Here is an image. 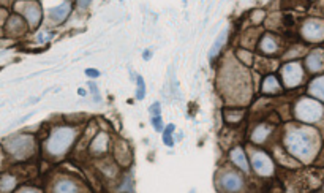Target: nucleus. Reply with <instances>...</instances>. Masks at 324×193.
Listing matches in <instances>:
<instances>
[{
  "mask_svg": "<svg viewBox=\"0 0 324 193\" xmlns=\"http://www.w3.org/2000/svg\"><path fill=\"white\" fill-rule=\"evenodd\" d=\"M218 184L228 193H237L244 189V177L236 171H225L220 176Z\"/></svg>",
  "mask_w": 324,
  "mask_h": 193,
  "instance_id": "obj_8",
  "label": "nucleus"
},
{
  "mask_svg": "<svg viewBox=\"0 0 324 193\" xmlns=\"http://www.w3.org/2000/svg\"><path fill=\"white\" fill-rule=\"evenodd\" d=\"M251 166H253L256 174L264 177L272 176L275 171L272 159L266 152H262V150H253V154H251Z\"/></svg>",
  "mask_w": 324,
  "mask_h": 193,
  "instance_id": "obj_7",
  "label": "nucleus"
},
{
  "mask_svg": "<svg viewBox=\"0 0 324 193\" xmlns=\"http://www.w3.org/2000/svg\"><path fill=\"white\" fill-rule=\"evenodd\" d=\"M264 16H266V13H264L262 10H256L251 13V22L253 24H260L261 21H264Z\"/></svg>",
  "mask_w": 324,
  "mask_h": 193,
  "instance_id": "obj_29",
  "label": "nucleus"
},
{
  "mask_svg": "<svg viewBox=\"0 0 324 193\" xmlns=\"http://www.w3.org/2000/svg\"><path fill=\"white\" fill-rule=\"evenodd\" d=\"M146 96V82L141 75L136 76V100H144Z\"/></svg>",
  "mask_w": 324,
  "mask_h": 193,
  "instance_id": "obj_24",
  "label": "nucleus"
},
{
  "mask_svg": "<svg viewBox=\"0 0 324 193\" xmlns=\"http://www.w3.org/2000/svg\"><path fill=\"white\" fill-rule=\"evenodd\" d=\"M19 193H41L38 189H31V187H27V189H22Z\"/></svg>",
  "mask_w": 324,
  "mask_h": 193,
  "instance_id": "obj_33",
  "label": "nucleus"
},
{
  "mask_svg": "<svg viewBox=\"0 0 324 193\" xmlns=\"http://www.w3.org/2000/svg\"><path fill=\"white\" fill-rule=\"evenodd\" d=\"M17 7L22 8V15L27 19L29 26H31L32 29L38 27V24L41 21V16H43V13H41L40 3H37V2H26V3H19Z\"/></svg>",
  "mask_w": 324,
  "mask_h": 193,
  "instance_id": "obj_9",
  "label": "nucleus"
},
{
  "mask_svg": "<svg viewBox=\"0 0 324 193\" xmlns=\"http://www.w3.org/2000/svg\"><path fill=\"white\" fill-rule=\"evenodd\" d=\"M309 94L313 96L315 100L324 101V76H318L310 82Z\"/></svg>",
  "mask_w": 324,
  "mask_h": 193,
  "instance_id": "obj_19",
  "label": "nucleus"
},
{
  "mask_svg": "<svg viewBox=\"0 0 324 193\" xmlns=\"http://www.w3.org/2000/svg\"><path fill=\"white\" fill-rule=\"evenodd\" d=\"M281 78L288 89L297 87L304 81V68L299 62H288L281 67Z\"/></svg>",
  "mask_w": 324,
  "mask_h": 193,
  "instance_id": "obj_5",
  "label": "nucleus"
},
{
  "mask_svg": "<svg viewBox=\"0 0 324 193\" xmlns=\"http://www.w3.org/2000/svg\"><path fill=\"white\" fill-rule=\"evenodd\" d=\"M294 116L304 124H316L324 116V108L315 98H301L294 106Z\"/></svg>",
  "mask_w": 324,
  "mask_h": 193,
  "instance_id": "obj_3",
  "label": "nucleus"
},
{
  "mask_svg": "<svg viewBox=\"0 0 324 193\" xmlns=\"http://www.w3.org/2000/svg\"><path fill=\"white\" fill-rule=\"evenodd\" d=\"M261 90H262V94H266V95L280 94L281 86H280V82H278V80H277V76L269 75V76L264 78L262 86H261Z\"/></svg>",
  "mask_w": 324,
  "mask_h": 193,
  "instance_id": "obj_17",
  "label": "nucleus"
},
{
  "mask_svg": "<svg viewBox=\"0 0 324 193\" xmlns=\"http://www.w3.org/2000/svg\"><path fill=\"white\" fill-rule=\"evenodd\" d=\"M151 124H152V127L155 129V131H158V133H163L165 125H163V119H161V116L151 117Z\"/></svg>",
  "mask_w": 324,
  "mask_h": 193,
  "instance_id": "obj_26",
  "label": "nucleus"
},
{
  "mask_svg": "<svg viewBox=\"0 0 324 193\" xmlns=\"http://www.w3.org/2000/svg\"><path fill=\"white\" fill-rule=\"evenodd\" d=\"M121 192L133 193V180H131L130 176H125V179H123V185L121 187Z\"/></svg>",
  "mask_w": 324,
  "mask_h": 193,
  "instance_id": "obj_27",
  "label": "nucleus"
},
{
  "mask_svg": "<svg viewBox=\"0 0 324 193\" xmlns=\"http://www.w3.org/2000/svg\"><path fill=\"white\" fill-rule=\"evenodd\" d=\"M86 76H89V78H92V80H95V78H98V76H100V71H98V70H95V68H87V70H86Z\"/></svg>",
  "mask_w": 324,
  "mask_h": 193,
  "instance_id": "obj_31",
  "label": "nucleus"
},
{
  "mask_svg": "<svg viewBox=\"0 0 324 193\" xmlns=\"http://www.w3.org/2000/svg\"><path fill=\"white\" fill-rule=\"evenodd\" d=\"M271 133H272V127L271 125H269V124H260V125H256L253 129L250 138H251V141H253L255 144H262L269 136H271Z\"/></svg>",
  "mask_w": 324,
  "mask_h": 193,
  "instance_id": "obj_14",
  "label": "nucleus"
},
{
  "mask_svg": "<svg viewBox=\"0 0 324 193\" xmlns=\"http://www.w3.org/2000/svg\"><path fill=\"white\" fill-rule=\"evenodd\" d=\"M142 57H144V60H149V59L152 57V51L146 49V51H144V54H142Z\"/></svg>",
  "mask_w": 324,
  "mask_h": 193,
  "instance_id": "obj_34",
  "label": "nucleus"
},
{
  "mask_svg": "<svg viewBox=\"0 0 324 193\" xmlns=\"http://www.w3.org/2000/svg\"><path fill=\"white\" fill-rule=\"evenodd\" d=\"M70 13H71V3L63 2L61 5H57V7L49 8V11H47V19L54 24H61L67 19Z\"/></svg>",
  "mask_w": 324,
  "mask_h": 193,
  "instance_id": "obj_11",
  "label": "nucleus"
},
{
  "mask_svg": "<svg viewBox=\"0 0 324 193\" xmlns=\"http://www.w3.org/2000/svg\"><path fill=\"white\" fill-rule=\"evenodd\" d=\"M228 35H230V29H223L220 32V35L217 37V40L214 41V45H212V48H211V51H209V59H214V57H217L218 56V52L221 51V48L225 46V43L228 41Z\"/></svg>",
  "mask_w": 324,
  "mask_h": 193,
  "instance_id": "obj_20",
  "label": "nucleus"
},
{
  "mask_svg": "<svg viewBox=\"0 0 324 193\" xmlns=\"http://www.w3.org/2000/svg\"><path fill=\"white\" fill-rule=\"evenodd\" d=\"M16 187V177L15 176H10V174H7V176H3L2 179H0V192L3 193H10L11 190H13Z\"/></svg>",
  "mask_w": 324,
  "mask_h": 193,
  "instance_id": "obj_23",
  "label": "nucleus"
},
{
  "mask_svg": "<svg viewBox=\"0 0 324 193\" xmlns=\"http://www.w3.org/2000/svg\"><path fill=\"white\" fill-rule=\"evenodd\" d=\"M301 35L310 43H320L324 40V21L315 17L307 19L302 24Z\"/></svg>",
  "mask_w": 324,
  "mask_h": 193,
  "instance_id": "obj_6",
  "label": "nucleus"
},
{
  "mask_svg": "<svg viewBox=\"0 0 324 193\" xmlns=\"http://www.w3.org/2000/svg\"><path fill=\"white\" fill-rule=\"evenodd\" d=\"M318 146L320 141H318L316 131L307 127H294L285 135V147L288 154L305 163L315 159Z\"/></svg>",
  "mask_w": 324,
  "mask_h": 193,
  "instance_id": "obj_1",
  "label": "nucleus"
},
{
  "mask_svg": "<svg viewBox=\"0 0 324 193\" xmlns=\"http://www.w3.org/2000/svg\"><path fill=\"white\" fill-rule=\"evenodd\" d=\"M77 185L71 179H59L52 187V193H77Z\"/></svg>",
  "mask_w": 324,
  "mask_h": 193,
  "instance_id": "obj_18",
  "label": "nucleus"
},
{
  "mask_svg": "<svg viewBox=\"0 0 324 193\" xmlns=\"http://www.w3.org/2000/svg\"><path fill=\"white\" fill-rule=\"evenodd\" d=\"M114 157L121 165H128L130 163V152H128V146L127 143L119 141L114 147Z\"/></svg>",
  "mask_w": 324,
  "mask_h": 193,
  "instance_id": "obj_21",
  "label": "nucleus"
},
{
  "mask_svg": "<svg viewBox=\"0 0 324 193\" xmlns=\"http://www.w3.org/2000/svg\"><path fill=\"white\" fill-rule=\"evenodd\" d=\"M149 113H151V116H152V117L160 116V114H161V105L158 103V101H155L154 105L149 106Z\"/></svg>",
  "mask_w": 324,
  "mask_h": 193,
  "instance_id": "obj_30",
  "label": "nucleus"
},
{
  "mask_svg": "<svg viewBox=\"0 0 324 193\" xmlns=\"http://www.w3.org/2000/svg\"><path fill=\"white\" fill-rule=\"evenodd\" d=\"M5 149L10 155H13L16 160H24L31 157L35 150V140L31 135H17L7 140Z\"/></svg>",
  "mask_w": 324,
  "mask_h": 193,
  "instance_id": "obj_4",
  "label": "nucleus"
},
{
  "mask_svg": "<svg viewBox=\"0 0 324 193\" xmlns=\"http://www.w3.org/2000/svg\"><path fill=\"white\" fill-rule=\"evenodd\" d=\"M77 138V130L73 127H59L46 141V152L52 157H61L68 152Z\"/></svg>",
  "mask_w": 324,
  "mask_h": 193,
  "instance_id": "obj_2",
  "label": "nucleus"
},
{
  "mask_svg": "<svg viewBox=\"0 0 324 193\" xmlns=\"http://www.w3.org/2000/svg\"><path fill=\"white\" fill-rule=\"evenodd\" d=\"M26 29H27L26 22H24L22 17L17 15H13L7 22V32H8V35H13V37H16V35H22L26 32Z\"/></svg>",
  "mask_w": 324,
  "mask_h": 193,
  "instance_id": "obj_15",
  "label": "nucleus"
},
{
  "mask_svg": "<svg viewBox=\"0 0 324 193\" xmlns=\"http://www.w3.org/2000/svg\"><path fill=\"white\" fill-rule=\"evenodd\" d=\"M305 67L310 73H321L324 71V51L315 49L311 51L305 59Z\"/></svg>",
  "mask_w": 324,
  "mask_h": 193,
  "instance_id": "obj_10",
  "label": "nucleus"
},
{
  "mask_svg": "<svg viewBox=\"0 0 324 193\" xmlns=\"http://www.w3.org/2000/svg\"><path fill=\"white\" fill-rule=\"evenodd\" d=\"M190 193H195V190H191V192H190Z\"/></svg>",
  "mask_w": 324,
  "mask_h": 193,
  "instance_id": "obj_37",
  "label": "nucleus"
},
{
  "mask_svg": "<svg viewBox=\"0 0 324 193\" xmlns=\"http://www.w3.org/2000/svg\"><path fill=\"white\" fill-rule=\"evenodd\" d=\"M231 160L232 163L236 165L239 170L244 171V173H250V165H248V160H247V155H245L244 149L241 146H236L232 150H231Z\"/></svg>",
  "mask_w": 324,
  "mask_h": 193,
  "instance_id": "obj_13",
  "label": "nucleus"
},
{
  "mask_svg": "<svg viewBox=\"0 0 324 193\" xmlns=\"http://www.w3.org/2000/svg\"><path fill=\"white\" fill-rule=\"evenodd\" d=\"M260 51L264 52V54H267V56L277 52L278 51V43H277V40H275V37H272L271 33L262 35V38L260 41Z\"/></svg>",
  "mask_w": 324,
  "mask_h": 193,
  "instance_id": "obj_16",
  "label": "nucleus"
},
{
  "mask_svg": "<svg viewBox=\"0 0 324 193\" xmlns=\"http://www.w3.org/2000/svg\"><path fill=\"white\" fill-rule=\"evenodd\" d=\"M108 147H109V136H108L105 131H100V133L95 135V138L92 140L91 143V147H89V150H91L92 155H103Z\"/></svg>",
  "mask_w": 324,
  "mask_h": 193,
  "instance_id": "obj_12",
  "label": "nucleus"
},
{
  "mask_svg": "<svg viewBox=\"0 0 324 193\" xmlns=\"http://www.w3.org/2000/svg\"><path fill=\"white\" fill-rule=\"evenodd\" d=\"M174 130H176V127H174L172 124L166 125V127H165V130H163V135H165V136H171Z\"/></svg>",
  "mask_w": 324,
  "mask_h": 193,
  "instance_id": "obj_32",
  "label": "nucleus"
},
{
  "mask_svg": "<svg viewBox=\"0 0 324 193\" xmlns=\"http://www.w3.org/2000/svg\"><path fill=\"white\" fill-rule=\"evenodd\" d=\"M87 87L91 89V92L93 95V101H100V90H98V86L95 84L93 81H89L87 82Z\"/></svg>",
  "mask_w": 324,
  "mask_h": 193,
  "instance_id": "obj_28",
  "label": "nucleus"
},
{
  "mask_svg": "<svg viewBox=\"0 0 324 193\" xmlns=\"http://www.w3.org/2000/svg\"><path fill=\"white\" fill-rule=\"evenodd\" d=\"M5 17H7V11L0 10V26H2V22L5 21Z\"/></svg>",
  "mask_w": 324,
  "mask_h": 193,
  "instance_id": "obj_35",
  "label": "nucleus"
},
{
  "mask_svg": "<svg viewBox=\"0 0 324 193\" xmlns=\"http://www.w3.org/2000/svg\"><path fill=\"white\" fill-rule=\"evenodd\" d=\"M244 110H225V120L228 124H239L244 119Z\"/></svg>",
  "mask_w": 324,
  "mask_h": 193,
  "instance_id": "obj_22",
  "label": "nucleus"
},
{
  "mask_svg": "<svg viewBox=\"0 0 324 193\" xmlns=\"http://www.w3.org/2000/svg\"><path fill=\"white\" fill-rule=\"evenodd\" d=\"M77 94H79V95H86V90H84V89H79V90H77Z\"/></svg>",
  "mask_w": 324,
  "mask_h": 193,
  "instance_id": "obj_36",
  "label": "nucleus"
},
{
  "mask_svg": "<svg viewBox=\"0 0 324 193\" xmlns=\"http://www.w3.org/2000/svg\"><path fill=\"white\" fill-rule=\"evenodd\" d=\"M236 56L245 65H251V64H253V54H251L248 49H237Z\"/></svg>",
  "mask_w": 324,
  "mask_h": 193,
  "instance_id": "obj_25",
  "label": "nucleus"
}]
</instances>
